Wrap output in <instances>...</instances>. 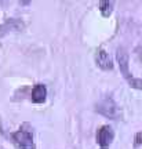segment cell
<instances>
[{
	"mask_svg": "<svg viewBox=\"0 0 142 149\" xmlns=\"http://www.w3.org/2000/svg\"><path fill=\"white\" fill-rule=\"evenodd\" d=\"M115 0H100V11L104 17H109L113 11Z\"/></svg>",
	"mask_w": 142,
	"mask_h": 149,
	"instance_id": "52a82bcc",
	"label": "cell"
},
{
	"mask_svg": "<svg viewBox=\"0 0 142 149\" xmlns=\"http://www.w3.org/2000/svg\"><path fill=\"white\" fill-rule=\"evenodd\" d=\"M21 28H22V22L15 21V19H11V21H8L7 24H4V25L0 26V36H3V35H4L6 32H8L10 29L17 31V29H21Z\"/></svg>",
	"mask_w": 142,
	"mask_h": 149,
	"instance_id": "ba28073f",
	"label": "cell"
},
{
	"mask_svg": "<svg viewBox=\"0 0 142 149\" xmlns=\"http://www.w3.org/2000/svg\"><path fill=\"white\" fill-rule=\"evenodd\" d=\"M138 145H141V133H138L135 135V146H138Z\"/></svg>",
	"mask_w": 142,
	"mask_h": 149,
	"instance_id": "9c48e42d",
	"label": "cell"
},
{
	"mask_svg": "<svg viewBox=\"0 0 142 149\" xmlns=\"http://www.w3.org/2000/svg\"><path fill=\"white\" fill-rule=\"evenodd\" d=\"M95 62L97 65L100 66L101 69L104 70H112L113 69V62H112L111 57H109V54L104 51V50H100L97 55H95Z\"/></svg>",
	"mask_w": 142,
	"mask_h": 149,
	"instance_id": "5b68a950",
	"label": "cell"
},
{
	"mask_svg": "<svg viewBox=\"0 0 142 149\" xmlns=\"http://www.w3.org/2000/svg\"><path fill=\"white\" fill-rule=\"evenodd\" d=\"M116 55H117L119 68H120V72L123 73V76L128 80V83H130L132 87H135V88H141V80L134 79V77H132V74L130 73V70H128V54L126 53V50H124V48H119Z\"/></svg>",
	"mask_w": 142,
	"mask_h": 149,
	"instance_id": "6da1fadb",
	"label": "cell"
},
{
	"mask_svg": "<svg viewBox=\"0 0 142 149\" xmlns=\"http://www.w3.org/2000/svg\"><path fill=\"white\" fill-rule=\"evenodd\" d=\"M97 112L104 115L105 117H109V119H117L120 112H119V108L115 104V101L112 98H104L102 101H100L97 104Z\"/></svg>",
	"mask_w": 142,
	"mask_h": 149,
	"instance_id": "7a4b0ae2",
	"label": "cell"
},
{
	"mask_svg": "<svg viewBox=\"0 0 142 149\" xmlns=\"http://www.w3.org/2000/svg\"><path fill=\"white\" fill-rule=\"evenodd\" d=\"M113 137H115V133H113L111 126H102L98 130V133H97V142H98L101 148L106 149L109 148V145L112 144Z\"/></svg>",
	"mask_w": 142,
	"mask_h": 149,
	"instance_id": "277c9868",
	"label": "cell"
},
{
	"mask_svg": "<svg viewBox=\"0 0 142 149\" xmlns=\"http://www.w3.org/2000/svg\"><path fill=\"white\" fill-rule=\"evenodd\" d=\"M46 97H47V88L46 86L43 84H37L33 87L32 90V101L35 104H43L46 101Z\"/></svg>",
	"mask_w": 142,
	"mask_h": 149,
	"instance_id": "8992f818",
	"label": "cell"
},
{
	"mask_svg": "<svg viewBox=\"0 0 142 149\" xmlns=\"http://www.w3.org/2000/svg\"><path fill=\"white\" fill-rule=\"evenodd\" d=\"M21 3L26 6V4H29V3H31V0H21Z\"/></svg>",
	"mask_w": 142,
	"mask_h": 149,
	"instance_id": "30bf717a",
	"label": "cell"
},
{
	"mask_svg": "<svg viewBox=\"0 0 142 149\" xmlns=\"http://www.w3.org/2000/svg\"><path fill=\"white\" fill-rule=\"evenodd\" d=\"M11 137L14 139L15 145L18 146V149H35L33 137H32L31 131H28V130H18Z\"/></svg>",
	"mask_w": 142,
	"mask_h": 149,
	"instance_id": "3957f363",
	"label": "cell"
}]
</instances>
